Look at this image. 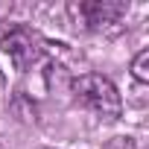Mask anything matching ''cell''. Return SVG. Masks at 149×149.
Masks as SVG:
<instances>
[{
	"instance_id": "6da1fadb",
	"label": "cell",
	"mask_w": 149,
	"mask_h": 149,
	"mask_svg": "<svg viewBox=\"0 0 149 149\" xmlns=\"http://www.w3.org/2000/svg\"><path fill=\"white\" fill-rule=\"evenodd\" d=\"M73 97L85 108H91L94 114H100L105 120H117L123 114V100H120L114 82L100 76V73H82V76H76L73 79Z\"/></svg>"
},
{
	"instance_id": "7a4b0ae2",
	"label": "cell",
	"mask_w": 149,
	"mask_h": 149,
	"mask_svg": "<svg viewBox=\"0 0 149 149\" xmlns=\"http://www.w3.org/2000/svg\"><path fill=\"white\" fill-rule=\"evenodd\" d=\"M0 47L9 56V61L18 67V70H26L32 61H38L41 56V47H38V35L29 32L26 26H12L3 38H0Z\"/></svg>"
},
{
	"instance_id": "3957f363",
	"label": "cell",
	"mask_w": 149,
	"mask_h": 149,
	"mask_svg": "<svg viewBox=\"0 0 149 149\" xmlns=\"http://www.w3.org/2000/svg\"><path fill=\"white\" fill-rule=\"evenodd\" d=\"M123 12H126V6L111 3V0H88V3L70 6V15H76L85 29H105L108 24H117Z\"/></svg>"
},
{
	"instance_id": "277c9868",
	"label": "cell",
	"mask_w": 149,
	"mask_h": 149,
	"mask_svg": "<svg viewBox=\"0 0 149 149\" xmlns=\"http://www.w3.org/2000/svg\"><path fill=\"white\" fill-rule=\"evenodd\" d=\"M132 76L137 82H149V50H140L134 58H132Z\"/></svg>"
},
{
	"instance_id": "5b68a950",
	"label": "cell",
	"mask_w": 149,
	"mask_h": 149,
	"mask_svg": "<svg viewBox=\"0 0 149 149\" xmlns=\"http://www.w3.org/2000/svg\"><path fill=\"white\" fill-rule=\"evenodd\" d=\"M0 149H3V146H0Z\"/></svg>"
}]
</instances>
